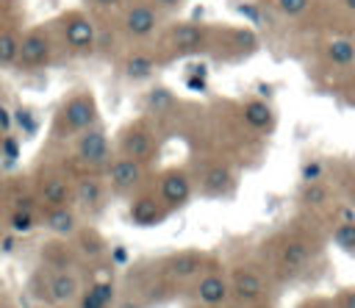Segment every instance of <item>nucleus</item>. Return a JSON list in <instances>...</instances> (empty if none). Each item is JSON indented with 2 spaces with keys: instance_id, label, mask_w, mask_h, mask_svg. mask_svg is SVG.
Here are the masks:
<instances>
[{
  "instance_id": "obj_4",
  "label": "nucleus",
  "mask_w": 355,
  "mask_h": 308,
  "mask_svg": "<svg viewBox=\"0 0 355 308\" xmlns=\"http://www.w3.org/2000/svg\"><path fill=\"white\" fill-rule=\"evenodd\" d=\"M61 33H64V42L75 53H83V50H89L94 44V25L83 14H67L61 19Z\"/></svg>"
},
{
  "instance_id": "obj_22",
  "label": "nucleus",
  "mask_w": 355,
  "mask_h": 308,
  "mask_svg": "<svg viewBox=\"0 0 355 308\" xmlns=\"http://www.w3.org/2000/svg\"><path fill=\"white\" fill-rule=\"evenodd\" d=\"M172 42L178 50H194L200 42H202V28L197 25H180L172 31Z\"/></svg>"
},
{
  "instance_id": "obj_15",
  "label": "nucleus",
  "mask_w": 355,
  "mask_h": 308,
  "mask_svg": "<svg viewBox=\"0 0 355 308\" xmlns=\"http://www.w3.org/2000/svg\"><path fill=\"white\" fill-rule=\"evenodd\" d=\"M244 122L250 128H255V130H266V128H272L275 114H272V108L263 100H250L244 105Z\"/></svg>"
},
{
  "instance_id": "obj_21",
  "label": "nucleus",
  "mask_w": 355,
  "mask_h": 308,
  "mask_svg": "<svg viewBox=\"0 0 355 308\" xmlns=\"http://www.w3.org/2000/svg\"><path fill=\"white\" fill-rule=\"evenodd\" d=\"M111 300H114V286L111 283H94L80 297V308H108Z\"/></svg>"
},
{
  "instance_id": "obj_6",
  "label": "nucleus",
  "mask_w": 355,
  "mask_h": 308,
  "mask_svg": "<svg viewBox=\"0 0 355 308\" xmlns=\"http://www.w3.org/2000/svg\"><path fill=\"white\" fill-rule=\"evenodd\" d=\"M50 53H53L50 39L42 31H31L28 36L19 39V58H17V64L19 67H42V64L50 61Z\"/></svg>"
},
{
  "instance_id": "obj_19",
  "label": "nucleus",
  "mask_w": 355,
  "mask_h": 308,
  "mask_svg": "<svg viewBox=\"0 0 355 308\" xmlns=\"http://www.w3.org/2000/svg\"><path fill=\"white\" fill-rule=\"evenodd\" d=\"M69 183L67 180H61V178H47L44 183H42V200L53 208V205H67L69 203Z\"/></svg>"
},
{
  "instance_id": "obj_30",
  "label": "nucleus",
  "mask_w": 355,
  "mask_h": 308,
  "mask_svg": "<svg viewBox=\"0 0 355 308\" xmlns=\"http://www.w3.org/2000/svg\"><path fill=\"white\" fill-rule=\"evenodd\" d=\"M341 305H344V308H355V289L341 297Z\"/></svg>"
},
{
  "instance_id": "obj_2",
  "label": "nucleus",
  "mask_w": 355,
  "mask_h": 308,
  "mask_svg": "<svg viewBox=\"0 0 355 308\" xmlns=\"http://www.w3.org/2000/svg\"><path fill=\"white\" fill-rule=\"evenodd\" d=\"M61 119L69 130L80 133V130H89L97 125V108H94V100L89 94H72L67 103H64V111H61Z\"/></svg>"
},
{
  "instance_id": "obj_8",
  "label": "nucleus",
  "mask_w": 355,
  "mask_h": 308,
  "mask_svg": "<svg viewBox=\"0 0 355 308\" xmlns=\"http://www.w3.org/2000/svg\"><path fill=\"white\" fill-rule=\"evenodd\" d=\"M119 150H122V155H128L133 161H144V158L153 155L155 144H153V136L144 128H128L119 139Z\"/></svg>"
},
{
  "instance_id": "obj_34",
  "label": "nucleus",
  "mask_w": 355,
  "mask_h": 308,
  "mask_svg": "<svg viewBox=\"0 0 355 308\" xmlns=\"http://www.w3.org/2000/svg\"><path fill=\"white\" fill-rule=\"evenodd\" d=\"M341 3H344V8H349L355 14V0H341Z\"/></svg>"
},
{
  "instance_id": "obj_7",
  "label": "nucleus",
  "mask_w": 355,
  "mask_h": 308,
  "mask_svg": "<svg viewBox=\"0 0 355 308\" xmlns=\"http://www.w3.org/2000/svg\"><path fill=\"white\" fill-rule=\"evenodd\" d=\"M139 178H141L139 161H133V158H128V155H122V158H116V161L108 164V180H111L114 191H119V194L130 191V189L139 183Z\"/></svg>"
},
{
  "instance_id": "obj_32",
  "label": "nucleus",
  "mask_w": 355,
  "mask_h": 308,
  "mask_svg": "<svg viewBox=\"0 0 355 308\" xmlns=\"http://www.w3.org/2000/svg\"><path fill=\"white\" fill-rule=\"evenodd\" d=\"M0 125H3V128H8V114H6L3 108H0Z\"/></svg>"
},
{
  "instance_id": "obj_3",
  "label": "nucleus",
  "mask_w": 355,
  "mask_h": 308,
  "mask_svg": "<svg viewBox=\"0 0 355 308\" xmlns=\"http://www.w3.org/2000/svg\"><path fill=\"white\" fill-rule=\"evenodd\" d=\"M158 28V11L150 3H136L125 14V33L130 39H147Z\"/></svg>"
},
{
  "instance_id": "obj_33",
  "label": "nucleus",
  "mask_w": 355,
  "mask_h": 308,
  "mask_svg": "<svg viewBox=\"0 0 355 308\" xmlns=\"http://www.w3.org/2000/svg\"><path fill=\"white\" fill-rule=\"evenodd\" d=\"M3 250H14V239H3Z\"/></svg>"
},
{
  "instance_id": "obj_23",
  "label": "nucleus",
  "mask_w": 355,
  "mask_h": 308,
  "mask_svg": "<svg viewBox=\"0 0 355 308\" xmlns=\"http://www.w3.org/2000/svg\"><path fill=\"white\" fill-rule=\"evenodd\" d=\"M153 69H155V61L150 55H144V53H136V55H130L125 61V75L130 80H141V78L153 75Z\"/></svg>"
},
{
  "instance_id": "obj_16",
  "label": "nucleus",
  "mask_w": 355,
  "mask_h": 308,
  "mask_svg": "<svg viewBox=\"0 0 355 308\" xmlns=\"http://www.w3.org/2000/svg\"><path fill=\"white\" fill-rule=\"evenodd\" d=\"M202 186H205V191H208V194L222 197V194L233 191V175L227 172V166H219V164H216V166H211V169L205 172Z\"/></svg>"
},
{
  "instance_id": "obj_25",
  "label": "nucleus",
  "mask_w": 355,
  "mask_h": 308,
  "mask_svg": "<svg viewBox=\"0 0 355 308\" xmlns=\"http://www.w3.org/2000/svg\"><path fill=\"white\" fill-rule=\"evenodd\" d=\"M19 58V36L17 33H0V67H11Z\"/></svg>"
},
{
  "instance_id": "obj_31",
  "label": "nucleus",
  "mask_w": 355,
  "mask_h": 308,
  "mask_svg": "<svg viewBox=\"0 0 355 308\" xmlns=\"http://www.w3.org/2000/svg\"><path fill=\"white\" fill-rule=\"evenodd\" d=\"M178 3H180V0H155V6H158V8H175Z\"/></svg>"
},
{
  "instance_id": "obj_11",
  "label": "nucleus",
  "mask_w": 355,
  "mask_h": 308,
  "mask_svg": "<svg viewBox=\"0 0 355 308\" xmlns=\"http://www.w3.org/2000/svg\"><path fill=\"white\" fill-rule=\"evenodd\" d=\"M44 225L50 233L55 236H72L78 230V219H75V211L67 208V205H53L44 216Z\"/></svg>"
},
{
  "instance_id": "obj_14",
  "label": "nucleus",
  "mask_w": 355,
  "mask_h": 308,
  "mask_svg": "<svg viewBox=\"0 0 355 308\" xmlns=\"http://www.w3.org/2000/svg\"><path fill=\"white\" fill-rule=\"evenodd\" d=\"M166 266H169V275H172V277H191V275L200 272V266H202V255L194 253V250H191V253L186 250V253L172 255Z\"/></svg>"
},
{
  "instance_id": "obj_28",
  "label": "nucleus",
  "mask_w": 355,
  "mask_h": 308,
  "mask_svg": "<svg viewBox=\"0 0 355 308\" xmlns=\"http://www.w3.org/2000/svg\"><path fill=\"white\" fill-rule=\"evenodd\" d=\"M336 244L344 250H355V225L352 222L336 228Z\"/></svg>"
},
{
  "instance_id": "obj_36",
  "label": "nucleus",
  "mask_w": 355,
  "mask_h": 308,
  "mask_svg": "<svg viewBox=\"0 0 355 308\" xmlns=\"http://www.w3.org/2000/svg\"><path fill=\"white\" fill-rule=\"evenodd\" d=\"M125 308H133V305H125Z\"/></svg>"
},
{
  "instance_id": "obj_10",
  "label": "nucleus",
  "mask_w": 355,
  "mask_h": 308,
  "mask_svg": "<svg viewBox=\"0 0 355 308\" xmlns=\"http://www.w3.org/2000/svg\"><path fill=\"white\" fill-rule=\"evenodd\" d=\"M197 300L208 308H216L227 300V283L222 275H205L200 283H197Z\"/></svg>"
},
{
  "instance_id": "obj_12",
  "label": "nucleus",
  "mask_w": 355,
  "mask_h": 308,
  "mask_svg": "<svg viewBox=\"0 0 355 308\" xmlns=\"http://www.w3.org/2000/svg\"><path fill=\"white\" fill-rule=\"evenodd\" d=\"M78 294V280L69 272H53L47 280V297L53 302H69Z\"/></svg>"
},
{
  "instance_id": "obj_27",
  "label": "nucleus",
  "mask_w": 355,
  "mask_h": 308,
  "mask_svg": "<svg viewBox=\"0 0 355 308\" xmlns=\"http://www.w3.org/2000/svg\"><path fill=\"white\" fill-rule=\"evenodd\" d=\"M33 228V214L28 211V208H17V211H11V230H17V233H28Z\"/></svg>"
},
{
  "instance_id": "obj_26",
  "label": "nucleus",
  "mask_w": 355,
  "mask_h": 308,
  "mask_svg": "<svg viewBox=\"0 0 355 308\" xmlns=\"http://www.w3.org/2000/svg\"><path fill=\"white\" fill-rule=\"evenodd\" d=\"M275 8H277V14H283L288 19H300L308 14L311 0H275Z\"/></svg>"
},
{
  "instance_id": "obj_9",
  "label": "nucleus",
  "mask_w": 355,
  "mask_h": 308,
  "mask_svg": "<svg viewBox=\"0 0 355 308\" xmlns=\"http://www.w3.org/2000/svg\"><path fill=\"white\" fill-rule=\"evenodd\" d=\"M233 294L241 302H255L263 294V277L255 269H236L233 272Z\"/></svg>"
},
{
  "instance_id": "obj_13",
  "label": "nucleus",
  "mask_w": 355,
  "mask_h": 308,
  "mask_svg": "<svg viewBox=\"0 0 355 308\" xmlns=\"http://www.w3.org/2000/svg\"><path fill=\"white\" fill-rule=\"evenodd\" d=\"M75 197L83 208L89 211H97V205L103 203V183L97 178H80L75 183Z\"/></svg>"
},
{
  "instance_id": "obj_24",
  "label": "nucleus",
  "mask_w": 355,
  "mask_h": 308,
  "mask_svg": "<svg viewBox=\"0 0 355 308\" xmlns=\"http://www.w3.org/2000/svg\"><path fill=\"white\" fill-rule=\"evenodd\" d=\"M327 186L322 183V178L319 180H305L302 183V191H300V200L308 205V208H319L322 203H327Z\"/></svg>"
},
{
  "instance_id": "obj_18",
  "label": "nucleus",
  "mask_w": 355,
  "mask_h": 308,
  "mask_svg": "<svg viewBox=\"0 0 355 308\" xmlns=\"http://www.w3.org/2000/svg\"><path fill=\"white\" fill-rule=\"evenodd\" d=\"M161 205H164V203H155L153 197H141V200L133 203L130 216H133L136 225H155V222L161 219V214H164Z\"/></svg>"
},
{
  "instance_id": "obj_17",
  "label": "nucleus",
  "mask_w": 355,
  "mask_h": 308,
  "mask_svg": "<svg viewBox=\"0 0 355 308\" xmlns=\"http://www.w3.org/2000/svg\"><path fill=\"white\" fill-rule=\"evenodd\" d=\"M308 258H311V247H308L305 241H300V239L288 241V244L280 250V264H283L286 269H302V266L308 264Z\"/></svg>"
},
{
  "instance_id": "obj_35",
  "label": "nucleus",
  "mask_w": 355,
  "mask_h": 308,
  "mask_svg": "<svg viewBox=\"0 0 355 308\" xmlns=\"http://www.w3.org/2000/svg\"><path fill=\"white\" fill-rule=\"evenodd\" d=\"M94 3H97V6H114L116 0H94Z\"/></svg>"
},
{
  "instance_id": "obj_29",
  "label": "nucleus",
  "mask_w": 355,
  "mask_h": 308,
  "mask_svg": "<svg viewBox=\"0 0 355 308\" xmlns=\"http://www.w3.org/2000/svg\"><path fill=\"white\" fill-rule=\"evenodd\" d=\"M302 178H305V180H319V178H322V166H316V164L311 161V164L302 169Z\"/></svg>"
},
{
  "instance_id": "obj_5",
  "label": "nucleus",
  "mask_w": 355,
  "mask_h": 308,
  "mask_svg": "<svg viewBox=\"0 0 355 308\" xmlns=\"http://www.w3.org/2000/svg\"><path fill=\"white\" fill-rule=\"evenodd\" d=\"M158 194H161L164 208H180L191 197V180H189V175H183L180 169H172V172L161 175Z\"/></svg>"
},
{
  "instance_id": "obj_20",
  "label": "nucleus",
  "mask_w": 355,
  "mask_h": 308,
  "mask_svg": "<svg viewBox=\"0 0 355 308\" xmlns=\"http://www.w3.org/2000/svg\"><path fill=\"white\" fill-rule=\"evenodd\" d=\"M324 58L336 67H349V64H355V44L347 39H333L324 47Z\"/></svg>"
},
{
  "instance_id": "obj_1",
  "label": "nucleus",
  "mask_w": 355,
  "mask_h": 308,
  "mask_svg": "<svg viewBox=\"0 0 355 308\" xmlns=\"http://www.w3.org/2000/svg\"><path fill=\"white\" fill-rule=\"evenodd\" d=\"M75 155H78V161H80L86 169H92V172L108 166V164H111V144H108L103 128L94 125V128H89V130H80V133H78V142H75Z\"/></svg>"
}]
</instances>
